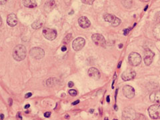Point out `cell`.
I'll list each match as a JSON object with an SVG mask.
<instances>
[{"label":"cell","instance_id":"obj_1","mask_svg":"<svg viewBox=\"0 0 160 120\" xmlns=\"http://www.w3.org/2000/svg\"><path fill=\"white\" fill-rule=\"evenodd\" d=\"M27 54L26 48L23 45H18L14 48L13 57L15 61H20L25 59Z\"/></svg>","mask_w":160,"mask_h":120},{"label":"cell","instance_id":"obj_2","mask_svg":"<svg viewBox=\"0 0 160 120\" xmlns=\"http://www.w3.org/2000/svg\"><path fill=\"white\" fill-rule=\"evenodd\" d=\"M148 112L152 119H160V103H155L151 106L148 109Z\"/></svg>","mask_w":160,"mask_h":120},{"label":"cell","instance_id":"obj_3","mask_svg":"<svg viewBox=\"0 0 160 120\" xmlns=\"http://www.w3.org/2000/svg\"><path fill=\"white\" fill-rule=\"evenodd\" d=\"M128 61L132 66H139L141 62V55L139 54L136 53V52H132L129 55Z\"/></svg>","mask_w":160,"mask_h":120},{"label":"cell","instance_id":"obj_4","mask_svg":"<svg viewBox=\"0 0 160 120\" xmlns=\"http://www.w3.org/2000/svg\"><path fill=\"white\" fill-rule=\"evenodd\" d=\"M29 55L33 59L40 60L45 56V51L40 48H33L29 51Z\"/></svg>","mask_w":160,"mask_h":120},{"label":"cell","instance_id":"obj_5","mask_svg":"<svg viewBox=\"0 0 160 120\" xmlns=\"http://www.w3.org/2000/svg\"><path fill=\"white\" fill-rule=\"evenodd\" d=\"M103 19L107 22L112 24L113 27H117L121 23V20L116 16L109 14H105L103 15Z\"/></svg>","mask_w":160,"mask_h":120},{"label":"cell","instance_id":"obj_6","mask_svg":"<svg viewBox=\"0 0 160 120\" xmlns=\"http://www.w3.org/2000/svg\"><path fill=\"white\" fill-rule=\"evenodd\" d=\"M155 56V54L153 52L149 50L148 48L145 49L143 53V60L144 63L146 66H149L151 63H152L153 60V57Z\"/></svg>","mask_w":160,"mask_h":120},{"label":"cell","instance_id":"obj_7","mask_svg":"<svg viewBox=\"0 0 160 120\" xmlns=\"http://www.w3.org/2000/svg\"><path fill=\"white\" fill-rule=\"evenodd\" d=\"M91 39L95 44L100 46V47H106V41L102 35L99 34V33H95L92 35Z\"/></svg>","mask_w":160,"mask_h":120},{"label":"cell","instance_id":"obj_8","mask_svg":"<svg viewBox=\"0 0 160 120\" xmlns=\"http://www.w3.org/2000/svg\"><path fill=\"white\" fill-rule=\"evenodd\" d=\"M42 34L45 39L50 41L55 39L57 37V32L55 29L50 28H44L42 31Z\"/></svg>","mask_w":160,"mask_h":120},{"label":"cell","instance_id":"obj_9","mask_svg":"<svg viewBox=\"0 0 160 120\" xmlns=\"http://www.w3.org/2000/svg\"><path fill=\"white\" fill-rule=\"evenodd\" d=\"M85 45V40L83 38H78L73 42V49L76 51L81 50Z\"/></svg>","mask_w":160,"mask_h":120},{"label":"cell","instance_id":"obj_10","mask_svg":"<svg viewBox=\"0 0 160 120\" xmlns=\"http://www.w3.org/2000/svg\"><path fill=\"white\" fill-rule=\"evenodd\" d=\"M135 116L136 113L131 107H126L123 112V119H135Z\"/></svg>","mask_w":160,"mask_h":120},{"label":"cell","instance_id":"obj_11","mask_svg":"<svg viewBox=\"0 0 160 120\" xmlns=\"http://www.w3.org/2000/svg\"><path fill=\"white\" fill-rule=\"evenodd\" d=\"M135 75H136V73L135 71L132 69H128L125 70L124 72H123L122 74V79L124 81H129V80L133 79L135 78Z\"/></svg>","mask_w":160,"mask_h":120},{"label":"cell","instance_id":"obj_12","mask_svg":"<svg viewBox=\"0 0 160 120\" xmlns=\"http://www.w3.org/2000/svg\"><path fill=\"white\" fill-rule=\"evenodd\" d=\"M123 93L128 99H132L135 95V90L130 85H125L123 88Z\"/></svg>","mask_w":160,"mask_h":120},{"label":"cell","instance_id":"obj_13","mask_svg":"<svg viewBox=\"0 0 160 120\" xmlns=\"http://www.w3.org/2000/svg\"><path fill=\"white\" fill-rule=\"evenodd\" d=\"M78 23H79V25L80 26V27H82V28H84V29L88 28V27H89L91 26L90 21L88 20V17H86L85 16H82V17L79 18Z\"/></svg>","mask_w":160,"mask_h":120},{"label":"cell","instance_id":"obj_14","mask_svg":"<svg viewBox=\"0 0 160 120\" xmlns=\"http://www.w3.org/2000/svg\"><path fill=\"white\" fill-rule=\"evenodd\" d=\"M88 75L90 78H93L94 79H99L100 78V73L97 68L95 67H91L88 70Z\"/></svg>","mask_w":160,"mask_h":120},{"label":"cell","instance_id":"obj_15","mask_svg":"<svg viewBox=\"0 0 160 120\" xmlns=\"http://www.w3.org/2000/svg\"><path fill=\"white\" fill-rule=\"evenodd\" d=\"M8 24L11 27H14L17 24V17L16 15L14 14H11L8 15L7 18Z\"/></svg>","mask_w":160,"mask_h":120},{"label":"cell","instance_id":"obj_16","mask_svg":"<svg viewBox=\"0 0 160 120\" xmlns=\"http://www.w3.org/2000/svg\"><path fill=\"white\" fill-rule=\"evenodd\" d=\"M151 101L155 103H160V90L152 92L149 95Z\"/></svg>","mask_w":160,"mask_h":120},{"label":"cell","instance_id":"obj_17","mask_svg":"<svg viewBox=\"0 0 160 120\" xmlns=\"http://www.w3.org/2000/svg\"><path fill=\"white\" fill-rule=\"evenodd\" d=\"M55 7V2L54 0H50V1L46 2L44 5V10L45 11L50 12Z\"/></svg>","mask_w":160,"mask_h":120},{"label":"cell","instance_id":"obj_18","mask_svg":"<svg viewBox=\"0 0 160 120\" xmlns=\"http://www.w3.org/2000/svg\"><path fill=\"white\" fill-rule=\"evenodd\" d=\"M23 4L25 7L29 8H33L37 6V4L34 0H23Z\"/></svg>","mask_w":160,"mask_h":120},{"label":"cell","instance_id":"obj_19","mask_svg":"<svg viewBox=\"0 0 160 120\" xmlns=\"http://www.w3.org/2000/svg\"><path fill=\"white\" fill-rule=\"evenodd\" d=\"M153 35L155 38L160 40V23L155 27L154 29H153Z\"/></svg>","mask_w":160,"mask_h":120},{"label":"cell","instance_id":"obj_20","mask_svg":"<svg viewBox=\"0 0 160 120\" xmlns=\"http://www.w3.org/2000/svg\"><path fill=\"white\" fill-rule=\"evenodd\" d=\"M43 24H44V22H43V21H40V20H38L32 23V27L33 29H38L39 28H41V27L43 26Z\"/></svg>","mask_w":160,"mask_h":120},{"label":"cell","instance_id":"obj_21","mask_svg":"<svg viewBox=\"0 0 160 120\" xmlns=\"http://www.w3.org/2000/svg\"><path fill=\"white\" fill-rule=\"evenodd\" d=\"M58 80L57 78H49L47 81H46V84H47L48 86H50V87H52L54 85H55L57 83Z\"/></svg>","mask_w":160,"mask_h":120},{"label":"cell","instance_id":"obj_22","mask_svg":"<svg viewBox=\"0 0 160 120\" xmlns=\"http://www.w3.org/2000/svg\"><path fill=\"white\" fill-rule=\"evenodd\" d=\"M123 3V5H124L126 8H128L130 9L131 5H132V2L131 0H124V1L122 2Z\"/></svg>","mask_w":160,"mask_h":120},{"label":"cell","instance_id":"obj_23","mask_svg":"<svg viewBox=\"0 0 160 120\" xmlns=\"http://www.w3.org/2000/svg\"><path fill=\"white\" fill-rule=\"evenodd\" d=\"M71 39H72V34L69 33V34H67L66 36V38L63 39V43H65V44H67V43L70 41Z\"/></svg>","mask_w":160,"mask_h":120},{"label":"cell","instance_id":"obj_24","mask_svg":"<svg viewBox=\"0 0 160 120\" xmlns=\"http://www.w3.org/2000/svg\"><path fill=\"white\" fill-rule=\"evenodd\" d=\"M82 3H84L85 4H88V5H92L93 3L94 2L95 0H81Z\"/></svg>","mask_w":160,"mask_h":120},{"label":"cell","instance_id":"obj_25","mask_svg":"<svg viewBox=\"0 0 160 120\" xmlns=\"http://www.w3.org/2000/svg\"><path fill=\"white\" fill-rule=\"evenodd\" d=\"M135 119H146V118L143 115L141 114V113H136Z\"/></svg>","mask_w":160,"mask_h":120},{"label":"cell","instance_id":"obj_26","mask_svg":"<svg viewBox=\"0 0 160 120\" xmlns=\"http://www.w3.org/2000/svg\"><path fill=\"white\" fill-rule=\"evenodd\" d=\"M69 94L70 95H72V96L74 97V96H76L77 94H78V92H77L76 90H70L69 91Z\"/></svg>","mask_w":160,"mask_h":120},{"label":"cell","instance_id":"obj_27","mask_svg":"<svg viewBox=\"0 0 160 120\" xmlns=\"http://www.w3.org/2000/svg\"><path fill=\"white\" fill-rule=\"evenodd\" d=\"M130 29H131V28L124 29V35H127L128 34V33H129V32H130Z\"/></svg>","mask_w":160,"mask_h":120},{"label":"cell","instance_id":"obj_28","mask_svg":"<svg viewBox=\"0 0 160 120\" xmlns=\"http://www.w3.org/2000/svg\"><path fill=\"white\" fill-rule=\"evenodd\" d=\"M50 115H51V112H45L44 113V116L45 117V118H50Z\"/></svg>","mask_w":160,"mask_h":120},{"label":"cell","instance_id":"obj_29","mask_svg":"<svg viewBox=\"0 0 160 120\" xmlns=\"http://www.w3.org/2000/svg\"><path fill=\"white\" fill-rule=\"evenodd\" d=\"M16 118H17V119H22V117H21V113H20V112H18V113H17Z\"/></svg>","mask_w":160,"mask_h":120},{"label":"cell","instance_id":"obj_30","mask_svg":"<svg viewBox=\"0 0 160 120\" xmlns=\"http://www.w3.org/2000/svg\"><path fill=\"white\" fill-rule=\"evenodd\" d=\"M61 51L65 52L67 51V48L66 47V46H62V47H61Z\"/></svg>","mask_w":160,"mask_h":120},{"label":"cell","instance_id":"obj_31","mask_svg":"<svg viewBox=\"0 0 160 120\" xmlns=\"http://www.w3.org/2000/svg\"><path fill=\"white\" fill-rule=\"evenodd\" d=\"M73 85H74V84H73V82H69L68 83V86H69V88H72Z\"/></svg>","mask_w":160,"mask_h":120},{"label":"cell","instance_id":"obj_32","mask_svg":"<svg viewBox=\"0 0 160 120\" xmlns=\"http://www.w3.org/2000/svg\"><path fill=\"white\" fill-rule=\"evenodd\" d=\"M12 103H13V100L11 99V98H10V99H9V106H11Z\"/></svg>","mask_w":160,"mask_h":120},{"label":"cell","instance_id":"obj_33","mask_svg":"<svg viewBox=\"0 0 160 120\" xmlns=\"http://www.w3.org/2000/svg\"><path fill=\"white\" fill-rule=\"evenodd\" d=\"M7 2V0H0V3H1L2 5H4Z\"/></svg>","mask_w":160,"mask_h":120},{"label":"cell","instance_id":"obj_34","mask_svg":"<svg viewBox=\"0 0 160 120\" xmlns=\"http://www.w3.org/2000/svg\"><path fill=\"white\" fill-rule=\"evenodd\" d=\"M32 93H27V94H26L25 97H26V98H28V97L32 96Z\"/></svg>","mask_w":160,"mask_h":120},{"label":"cell","instance_id":"obj_35","mask_svg":"<svg viewBox=\"0 0 160 120\" xmlns=\"http://www.w3.org/2000/svg\"><path fill=\"white\" fill-rule=\"evenodd\" d=\"M79 103V100H77L75 101H74V102L72 103V105L74 106V105H77V104H78Z\"/></svg>","mask_w":160,"mask_h":120},{"label":"cell","instance_id":"obj_36","mask_svg":"<svg viewBox=\"0 0 160 120\" xmlns=\"http://www.w3.org/2000/svg\"><path fill=\"white\" fill-rule=\"evenodd\" d=\"M106 100H107V102H109V101H110V99H109V95H108V96L107 97V98H106Z\"/></svg>","mask_w":160,"mask_h":120},{"label":"cell","instance_id":"obj_37","mask_svg":"<svg viewBox=\"0 0 160 120\" xmlns=\"http://www.w3.org/2000/svg\"><path fill=\"white\" fill-rule=\"evenodd\" d=\"M29 107H30V105H29V104H27V105H26V106H25V109L29 108Z\"/></svg>","mask_w":160,"mask_h":120},{"label":"cell","instance_id":"obj_38","mask_svg":"<svg viewBox=\"0 0 160 120\" xmlns=\"http://www.w3.org/2000/svg\"><path fill=\"white\" fill-rule=\"evenodd\" d=\"M121 65H122V61H120L118 66V68H120V66H121Z\"/></svg>","mask_w":160,"mask_h":120},{"label":"cell","instance_id":"obj_39","mask_svg":"<svg viewBox=\"0 0 160 120\" xmlns=\"http://www.w3.org/2000/svg\"><path fill=\"white\" fill-rule=\"evenodd\" d=\"M4 115L2 114H2H1V119L2 120L4 119Z\"/></svg>","mask_w":160,"mask_h":120},{"label":"cell","instance_id":"obj_40","mask_svg":"<svg viewBox=\"0 0 160 120\" xmlns=\"http://www.w3.org/2000/svg\"><path fill=\"white\" fill-rule=\"evenodd\" d=\"M142 2H149V0H141Z\"/></svg>","mask_w":160,"mask_h":120},{"label":"cell","instance_id":"obj_41","mask_svg":"<svg viewBox=\"0 0 160 120\" xmlns=\"http://www.w3.org/2000/svg\"><path fill=\"white\" fill-rule=\"evenodd\" d=\"M69 118V116L68 115H66V118H67V119H68Z\"/></svg>","mask_w":160,"mask_h":120},{"label":"cell","instance_id":"obj_42","mask_svg":"<svg viewBox=\"0 0 160 120\" xmlns=\"http://www.w3.org/2000/svg\"><path fill=\"white\" fill-rule=\"evenodd\" d=\"M118 107H117L116 105H115V110H118Z\"/></svg>","mask_w":160,"mask_h":120},{"label":"cell","instance_id":"obj_43","mask_svg":"<svg viewBox=\"0 0 160 120\" xmlns=\"http://www.w3.org/2000/svg\"><path fill=\"white\" fill-rule=\"evenodd\" d=\"M147 8H148V5H147V6H146V8H145V10H145V11H146V10H147Z\"/></svg>","mask_w":160,"mask_h":120},{"label":"cell","instance_id":"obj_44","mask_svg":"<svg viewBox=\"0 0 160 120\" xmlns=\"http://www.w3.org/2000/svg\"><path fill=\"white\" fill-rule=\"evenodd\" d=\"M122 46H123L122 44H120V45H119V48H122Z\"/></svg>","mask_w":160,"mask_h":120},{"label":"cell","instance_id":"obj_45","mask_svg":"<svg viewBox=\"0 0 160 120\" xmlns=\"http://www.w3.org/2000/svg\"><path fill=\"white\" fill-rule=\"evenodd\" d=\"M94 112V109H90V113H93Z\"/></svg>","mask_w":160,"mask_h":120}]
</instances>
